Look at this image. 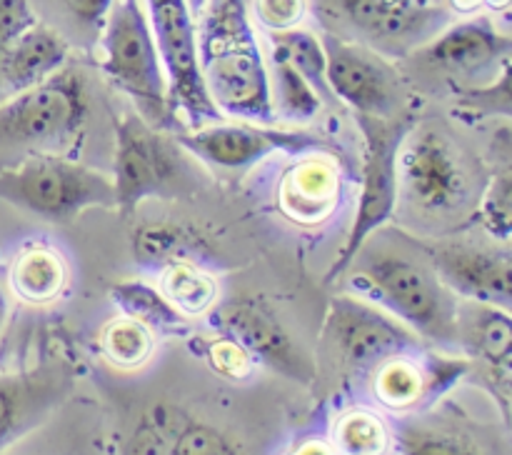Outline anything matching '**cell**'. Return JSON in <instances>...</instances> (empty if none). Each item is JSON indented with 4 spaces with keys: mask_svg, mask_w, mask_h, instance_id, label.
<instances>
[{
    "mask_svg": "<svg viewBox=\"0 0 512 455\" xmlns=\"http://www.w3.org/2000/svg\"><path fill=\"white\" fill-rule=\"evenodd\" d=\"M358 123L360 138H363V168H360V195L358 210H355L353 228L348 240L340 250L335 265H330L325 275V285L335 283L353 263L355 253L368 243L370 235L378 233L390 215L395 213L400 190H398V153L403 138L413 128L408 115H393V118H368V115H353Z\"/></svg>",
    "mask_w": 512,
    "mask_h": 455,
    "instance_id": "5",
    "label": "cell"
},
{
    "mask_svg": "<svg viewBox=\"0 0 512 455\" xmlns=\"http://www.w3.org/2000/svg\"><path fill=\"white\" fill-rule=\"evenodd\" d=\"M353 265L355 278L373 303H380L413 333L453 343L458 300L438 280L423 245L413 255L398 245L363 243L350 268Z\"/></svg>",
    "mask_w": 512,
    "mask_h": 455,
    "instance_id": "2",
    "label": "cell"
},
{
    "mask_svg": "<svg viewBox=\"0 0 512 455\" xmlns=\"http://www.w3.org/2000/svg\"><path fill=\"white\" fill-rule=\"evenodd\" d=\"M465 370H468L465 360L433 358L430 370L425 373L413 358L398 353L378 363L373 375V393L388 410H410L438 390L448 388V383H455Z\"/></svg>",
    "mask_w": 512,
    "mask_h": 455,
    "instance_id": "19",
    "label": "cell"
},
{
    "mask_svg": "<svg viewBox=\"0 0 512 455\" xmlns=\"http://www.w3.org/2000/svg\"><path fill=\"white\" fill-rule=\"evenodd\" d=\"M320 43L333 100L348 105L353 115L393 118L400 95V80L393 65L368 45L345 40L338 33H325Z\"/></svg>",
    "mask_w": 512,
    "mask_h": 455,
    "instance_id": "12",
    "label": "cell"
},
{
    "mask_svg": "<svg viewBox=\"0 0 512 455\" xmlns=\"http://www.w3.org/2000/svg\"><path fill=\"white\" fill-rule=\"evenodd\" d=\"M400 455H483L468 435L428 423H400L393 433Z\"/></svg>",
    "mask_w": 512,
    "mask_h": 455,
    "instance_id": "28",
    "label": "cell"
},
{
    "mask_svg": "<svg viewBox=\"0 0 512 455\" xmlns=\"http://www.w3.org/2000/svg\"><path fill=\"white\" fill-rule=\"evenodd\" d=\"M398 190L428 218L460 213L470 198V175L455 140L433 125H413L398 153Z\"/></svg>",
    "mask_w": 512,
    "mask_h": 455,
    "instance_id": "7",
    "label": "cell"
},
{
    "mask_svg": "<svg viewBox=\"0 0 512 455\" xmlns=\"http://www.w3.org/2000/svg\"><path fill=\"white\" fill-rule=\"evenodd\" d=\"M178 143L195 158L218 168L238 170L255 165L275 153L305 155L330 153V140L305 128H278L273 123L250 120H218L200 125L190 133H180Z\"/></svg>",
    "mask_w": 512,
    "mask_h": 455,
    "instance_id": "9",
    "label": "cell"
},
{
    "mask_svg": "<svg viewBox=\"0 0 512 455\" xmlns=\"http://www.w3.org/2000/svg\"><path fill=\"white\" fill-rule=\"evenodd\" d=\"M0 200L40 215L63 220L88 208L115 205L113 180L100 170L55 153H28L0 168Z\"/></svg>",
    "mask_w": 512,
    "mask_h": 455,
    "instance_id": "4",
    "label": "cell"
},
{
    "mask_svg": "<svg viewBox=\"0 0 512 455\" xmlns=\"http://www.w3.org/2000/svg\"><path fill=\"white\" fill-rule=\"evenodd\" d=\"M8 315H10V300L8 295H5V290L0 288V330H3L5 323H8Z\"/></svg>",
    "mask_w": 512,
    "mask_h": 455,
    "instance_id": "38",
    "label": "cell"
},
{
    "mask_svg": "<svg viewBox=\"0 0 512 455\" xmlns=\"http://www.w3.org/2000/svg\"><path fill=\"white\" fill-rule=\"evenodd\" d=\"M308 0H253V15L270 33L298 28L305 18Z\"/></svg>",
    "mask_w": 512,
    "mask_h": 455,
    "instance_id": "31",
    "label": "cell"
},
{
    "mask_svg": "<svg viewBox=\"0 0 512 455\" xmlns=\"http://www.w3.org/2000/svg\"><path fill=\"white\" fill-rule=\"evenodd\" d=\"M113 0H63L70 18L78 20L83 28H103V20L108 15Z\"/></svg>",
    "mask_w": 512,
    "mask_h": 455,
    "instance_id": "36",
    "label": "cell"
},
{
    "mask_svg": "<svg viewBox=\"0 0 512 455\" xmlns=\"http://www.w3.org/2000/svg\"><path fill=\"white\" fill-rule=\"evenodd\" d=\"M178 168L170 143L138 113L125 110L115 118L113 193L120 210H133L140 200L173 190Z\"/></svg>",
    "mask_w": 512,
    "mask_h": 455,
    "instance_id": "11",
    "label": "cell"
},
{
    "mask_svg": "<svg viewBox=\"0 0 512 455\" xmlns=\"http://www.w3.org/2000/svg\"><path fill=\"white\" fill-rule=\"evenodd\" d=\"M478 3L480 0H455V5H458V8H475Z\"/></svg>",
    "mask_w": 512,
    "mask_h": 455,
    "instance_id": "40",
    "label": "cell"
},
{
    "mask_svg": "<svg viewBox=\"0 0 512 455\" xmlns=\"http://www.w3.org/2000/svg\"><path fill=\"white\" fill-rule=\"evenodd\" d=\"M178 235L175 230L168 228H143L135 235V255L143 263H160V260L170 258L175 260L178 253Z\"/></svg>",
    "mask_w": 512,
    "mask_h": 455,
    "instance_id": "35",
    "label": "cell"
},
{
    "mask_svg": "<svg viewBox=\"0 0 512 455\" xmlns=\"http://www.w3.org/2000/svg\"><path fill=\"white\" fill-rule=\"evenodd\" d=\"M460 108L475 113H505L510 115V63L498 73V80L485 85H473L460 93Z\"/></svg>",
    "mask_w": 512,
    "mask_h": 455,
    "instance_id": "30",
    "label": "cell"
},
{
    "mask_svg": "<svg viewBox=\"0 0 512 455\" xmlns=\"http://www.w3.org/2000/svg\"><path fill=\"white\" fill-rule=\"evenodd\" d=\"M68 283V268L55 248L45 243H28L18 250L10 265V288L23 303H53Z\"/></svg>",
    "mask_w": 512,
    "mask_h": 455,
    "instance_id": "21",
    "label": "cell"
},
{
    "mask_svg": "<svg viewBox=\"0 0 512 455\" xmlns=\"http://www.w3.org/2000/svg\"><path fill=\"white\" fill-rule=\"evenodd\" d=\"M423 58L430 68L448 75L470 78L488 68H500L510 60V38L498 30L488 15L445 25L428 40Z\"/></svg>",
    "mask_w": 512,
    "mask_h": 455,
    "instance_id": "16",
    "label": "cell"
},
{
    "mask_svg": "<svg viewBox=\"0 0 512 455\" xmlns=\"http://www.w3.org/2000/svg\"><path fill=\"white\" fill-rule=\"evenodd\" d=\"M270 93H273L275 120H285L298 128L313 123L323 110V98L318 90L273 50V73H270Z\"/></svg>",
    "mask_w": 512,
    "mask_h": 455,
    "instance_id": "23",
    "label": "cell"
},
{
    "mask_svg": "<svg viewBox=\"0 0 512 455\" xmlns=\"http://www.w3.org/2000/svg\"><path fill=\"white\" fill-rule=\"evenodd\" d=\"M325 333L353 368L383 363L390 355L405 353L418 345V333L400 323L388 310L355 295L330 300Z\"/></svg>",
    "mask_w": 512,
    "mask_h": 455,
    "instance_id": "14",
    "label": "cell"
},
{
    "mask_svg": "<svg viewBox=\"0 0 512 455\" xmlns=\"http://www.w3.org/2000/svg\"><path fill=\"white\" fill-rule=\"evenodd\" d=\"M270 43H273L275 53L283 55L318 90L320 98H333L328 80H325V50L318 35H313L310 30L290 28L280 30V33H270Z\"/></svg>",
    "mask_w": 512,
    "mask_h": 455,
    "instance_id": "26",
    "label": "cell"
},
{
    "mask_svg": "<svg viewBox=\"0 0 512 455\" xmlns=\"http://www.w3.org/2000/svg\"><path fill=\"white\" fill-rule=\"evenodd\" d=\"M28 410V393L20 380L0 378V445L15 435Z\"/></svg>",
    "mask_w": 512,
    "mask_h": 455,
    "instance_id": "32",
    "label": "cell"
},
{
    "mask_svg": "<svg viewBox=\"0 0 512 455\" xmlns=\"http://www.w3.org/2000/svg\"><path fill=\"white\" fill-rule=\"evenodd\" d=\"M153 345V330L128 315L110 320L100 335V350H103L105 360L113 363L115 368L125 370L140 368L153 353Z\"/></svg>",
    "mask_w": 512,
    "mask_h": 455,
    "instance_id": "27",
    "label": "cell"
},
{
    "mask_svg": "<svg viewBox=\"0 0 512 455\" xmlns=\"http://www.w3.org/2000/svg\"><path fill=\"white\" fill-rule=\"evenodd\" d=\"M455 340L470 350L490 370L500 393L508 400L510 358H512V320L508 308L488 303L458 305L455 310Z\"/></svg>",
    "mask_w": 512,
    "mask_h": 455,
    "instance_id": "18",
    "label": "cell"
},
{
    "mask_svg": "<svg viewBox=\"0 0 512 455\" xmlns=\"http://www.w3.org/2000/svg\"><path fill=\"white\" fill-rule=\"evenodd\" d=\"M190 10H193V15H200L203 13V8L208 5V0H188Z\"/></svg>",
    "mask_w": 512,
    "mask_h": 455,
    "instance_id": "39",
    "label": "cell"
},
{
    "mask_svg": "<svg viewBox=\"0 0 512 455\" xmlns=\"http://www.w3.org/2000/svg\"><path fill=\"white\" fill-rule=\"evenodd\" d=\"M70 48L58 30L35 23L8 45L0 58V95L10 98L15 93L43 83L63 65H68Z\"/></svg>",
    "mask_w": 512,
    "mask_h": 455,
    "instance_id": "20",
    "label": "cell"
},
{
    "mask_svg": "<svg viewBox=\"0 0 512 455\" xmlns=\"http://www.w3.org/2000/svg\"><path fill=\"white\" fill-rule=\"evenodd\" d=\"M210 313L220 335L235 340L253 358V363L265 365L298 383L313 380V363L265 300L255 295H238Z\"/></svg>",
    "mask_w": 512,
    "mask_h": 455,
    "instance_id": "13",
    "label": "cell"
},
{
    "mask_svg": "<svg viewBox=\"0 0 512 455\" xmlns=\"http://www.w3.org/2000/svg\"><path fill=\"white\" fill-rule=\"evenodd\" d=\"M475 220L485 228V233L493 235L503 245L510 243L512 233V173H510V153L505 150L498 170L490 178L483 198H480Z\"/></svg>",
    "mask_w": 512,
    "mask_h": 455,
    "instance_id": "29",
    "label": "cell"
},
{
    "mask_svg": "<svg viewBox=\"0 0 512 455\" xmlns=\"http://www.w3.org/2000/svg\"><path fill=\"white\" fill-rule=\"evenodd\" d=\"M423 248L435 275L450 293L473 303L508 308L512 298V258L505 245L485 248V245L448 240Z\"/></svg>",
    "mask_w": 512,
    "mask_h": 455,
    "instance_id": "15",
    "label": "cell"
},
{
    "mask_svg": "<svg viewBox=\"0 0 512 455\" xmlns=\"http://www.w3.org/2000/svg\"><path fill=\"white\" fill-rule=\"evenodd\" d=\"M90 115L83 73L63 65L33 88L0 100V145H63L78 138Z\"/></svg>",
    "mask_w": 512,
    "mask_h": 455,
    "instance_id": "6",
    "label": "cell"
},
{
    "mask_svg": "<svg viewBox=\"0 0 512 455\" xmlns=\"http://www.w3.org/2000/svg\"><path fill=\"white\" fill-rule=\"evenodd\" d=\"M100 35V68L150 125L170 118V90L143 0H113Z\"/></svg>",
    "mask_w": 512,
    "mask_h": 455,
    "instance_id": "3",
    "label": "cell"
},
{
    "mask_svg": "<svg viewBox=\"0 0 512 455\" xmlns=\"http://www.w3.org/2000/svg\"><path fill=\"white\" fill-rule=\"evenodd\" d=\"M320 8L343 20L358 43L375 53H405L433 40L450 23V10L435 0H318Z\"/></svg>",
    "mask_w": 512,
    "mask_h": 455,
    "instance_id": "10",
    "label": "cell"
},
{
    "mask_svg": "<svg viewBox=\"0 0 512 455\" xmlns=\"http://www.w3.org/2000/svg\"><path fill=\"white\" fill-rule=\"evenodd\" d=\"M208 358L210 368H215L220 375H225V378L243 380L253 373V358H250L235 340L225 338V335L210 345Z\"/></svg>",
    "mask_w": 512,
    "mask_h": 455,
    "instance_id": "33",
    "label": "cell"
},
{
    "mask_svg": "<svg viewBox=\"0 0 512 455\" xmlns=\"http://www.w3.org/2000/svg\"><path fill=\"white\" fill-rule=\"evenodd\" d=\"M288 455H335L333 445L325 443V440H305L298 448L290 450Z\"/></svg>",
    "mask_w": 512,
    "mask_h": 455,
    "instance_id": "37",
    "label": "cell"
},
{
    "mask_svg": "<svg viewBox=\"0 0 512 455\" xmlns=\"http://www.w3.org/2000/svg\"><path fill=\"white\" fill-rule=\"evenodd\" d=\"M110 298L118 303L120 313L140 320L150 330H175L185 325V315L178 313L168 298L148 283H118L110 290Z\"/></svg>",
    "mask_w": 512,
    "mask_h": 455,
    "instance_id": "25",
    "label": "cell"
},
{
    "mask_svg": "<svg viewBox=\"0 0 512 455\" xmlns=\"http://www.w3.org/2000/svg\"><path fill=\"white\" fill-rule=\"evenodd\" d=\"M160 293L185 318H198L218 305V283L200 265L188 260H170L160 275Z\"/></svg>",
    "mask_w": 512,
    "mask_h": 455,
    "instance_id": "22",
    "label": "cell"
},
{
    "mask_svg": "<svg viewBox=\"0 0 512 455\" xmlns=\"http://www.w3.org/2000/svg\"><path fill=\"white\" fill-rule=\"evenodd\" d=\"M393 443V430L373 410L353 408L335 420V455H385Z\"/></svg>",
    "mask_w": 512,
    "mask_h": 455,
    "instance_id": "24",
    "label": "cell"
},
{
    "mask_svg": "<svg viewBox=\"0 0 512 455\" xmlns=\"http://www.w3.org/2000/svg\"><path fill=\"white\" fill-rule=\"evenodd\" d=\"M155 48L170 90V108L185 113L193 128L218 123L225 115L215 108L205 88L198 58V25L188 0H145Z\"/></svg>",
    "mask_w": 512,
    "mask_h": 455,
    "instance_id": "8",
    "label": "cell"
},
{
    "mask_svg": "<svg viewBox=\"0 0 512 455\" xmlns=\"http://www.w3.org/2000/svg\"><path fill=\"white\" fill-rule=\"evenodd\" d=\"M198 25V58L210 100L225 118L275 123L270 68L248 0H208Z\"/></svg>",
    "mask_w": 512,
    "mask_h": 455,
    "instance_id": "1",
    "label": "cell"
},
{
    "mask_svg": "<svg viewBox=\"0 0 512 455\" xmlns=\"http://www.w3.org/2000/svg\"><path fill=\"white\" fill-rule=\"evenodd\" d=\"M38 23L28 0H0V58L18 35Z\"/></svg>",
    "mask_w": 512,
    "mask_h": 455,
    "instance_id": "34",
    "label": "cell"
},
{
    "mask_svg": "<svg viewBox=\"0 0 512 455\" xmlns=\"http://www.w3.org/2000/svg\"><path fill=\"white\" fill-rule=\"evenodd\" d=\"M340 178L328 153H305L278 188V205L285 218L293 223L313 228L325 223L338 208Z\"/></svg>",
    "mask_w": 512,
    "mask_h": 455,
    "instance_id": "17",
    "label": "cell"
}]
</instances>
